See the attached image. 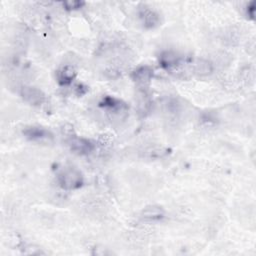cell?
<instances>
[{"label":"cell","instance_id":"1","mask_svg":"<svg viewBox=\"0 0 256 256\" xmlns=\"http://www.w3.org/2000/svg\"><path fill=\"white\" fill-rule=\"evenodd\" d=\"M58 183L65 190H76L82 187L84 178L75 168H65L58 174Z\"/></svg>","mask_w":256,"mask_h":256},{"label":"cell","instance_id":"2","mask_svg":"<svg viewBox=\"0 0 256 256\" xmlns=\"http://www.w3.org/2000/svg\"><path fill=\"white\" fill-rule=\"evenodd\" d=\"M20 95L25 102L33 106L42 105L46 99L43 91L33 86H23L21 88Z\"/></svg>","mask_w":256,"mask_h":256},{"label":"cell","instance_id":"3","mask_svg":"<svg viewBox=\"0 0 256 256\" xmlns=\"http://www.w3.org/2000/svg\"><path fill=\"white\" fill-rule=\"evenodd\" d=\"M68 145L73 152L79 155L90 154L95 148L94 144L90 140L77 136H72L68 140Z\"/></svg>","mask_w":256,"mask_h":256},{"label":"cell","instance_id":"4","mask_svg":"<svg viewBox=\"0 0 256 256\" xmlns=\"http://www.w3.org/2000/svg\"><path fill=\"white\" fill-rule=\"evenodd\" d=\"M139 17L141 19L143 26L146 29L155 28L160 24L159 14L156 11L150 9L149 7H143L139 11Z\"/></svg>","mask_w":256,"mask_h":256},{"label":"cell","instance_id":"5","mask_svg":"<svg viewBox=\"0 0 256 256\" xmlns=\"http://www.w3.org/2000/svg\"><path fill=\"white\" fill-rule=\"evenodd\" d=\"M23 135L32 141H37V140H44V139H49L52 138V133L40 126H28L23 130Z\"/></svg>","mask_w":256,"mask_h":256},{"label":"cell","instance_id":"6","mask_svg":"<svg viewBox=\"0 0 256 256\" xmlns=\"http://www.w3.org/2000/svg\"><path fill=\"white\" fill-rule=\"evenodd\" d=\"M132 79L139 85L145 86L150 83L153 77V69L150 66H140L132 72Z\"/></svg>","mask_w":256,"mask_h":256},{"label":"cell","instance_id":"7","mask_svg":"<svg viewBox=\"0 0 256 256\" xmlns=\"http://www.w3.org/2000/svg\"><path fill=\"white\" fill-rule=\"evenodd\" d=\"M76 77V70L71 65H64L56 72V79L59 85H70Z\"/></svg>","mask_w":256,"mask_h":256},{"label":"cell","instance_id":"8","mask_svg":"<svg viewBox=\"0 0 256 256\" xmlns=\"http://www.w3.org/2000/svg\"><path fill=\"white\" fill-rule=\"evenodd\" d=\"M180 56H178V54L173 51H164L159 56V63L161 67L167 70L176 67L178 64H180Z\"/></svg>","mask_w":256,"mask_h":256},{"label":"cell","instance_id":"9","mask_svg":"<svg viewBox=\"0 0 256 256\" xmlns=\"http://www.w3.org/2000/svg\"><path fill=\"white\" fill-rule=\"evenodd\" d=\"M165 215L164 210L160 206L152 205V206H147L146 208L143 209L141 216L142 218L149 220V221H158L161 220Z\"/></svg>","mask_w":256,"mask_h":256},{"label":"cell","instance_id":"10","mask_svg":"<svg viewBox=\"0 0 256 256\" xmlns=\"http://www.w3.org/2000/svg\"><path fill=\"white\" fill-rule=\"evenodd\" d=\"M99 106L103 107V108H107L110 109L112 111H119L122 110L123 108H126L125 103H123L121 100L111 97V96H106L104 97L100 102H99Z\"/></svg>","mask_w":256,"mask_h":256},{"label":"cell","instance_id":"11","mask_svg":"<svg viewBox=\"0 0 256 256\" xmlns=\"http://www.w3.org/2000/svg\"><path fill=\"white\" fill-rule=\"evenodd\" d=\"M195 71L197 72L198 75L206 76V75H209L212 73L213 66L209 61L200 59V60H198V62L195 65Z\"/></svg>","mask_w":256,"mask_h":256},{"label":"cell","instance_id":"12","mask_svg":"<svg viewBox=\"0 0 256 256\" xmlns=\"http://www.w3.org/2000/svg\"><path fill=\"white\" fill-rule=\"evenodd\" d=\"M62 4L66 10L74 11L82 8L85 5V2L80 0H68V1H64Z\"/></svg>","mask_w":256,"mask_h":256},{"label":"cell","instance_id":"13","mask_svg":"<svg viewBox=\"0 0 256 256\" xmlns=\"http://www.w3.org/2000/svg\"><path fill=\"white\" fill-rule=\"evenodd\" d=\"M247 15L251 18L254 19V15H255V2L252 1L247 5V9H246Z\"/></svg>","mask_w":256,"mask_h":256}]
</instances>
